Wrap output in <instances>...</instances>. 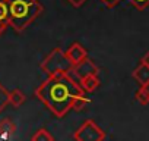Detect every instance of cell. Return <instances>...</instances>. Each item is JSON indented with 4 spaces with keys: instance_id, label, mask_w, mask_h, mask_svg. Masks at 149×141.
<instances>
[{
    "instance_id": "obj_1",
    "label": "cell",
    "mask_w": 149,
    "mask_h": 141,
    "mask_svg": "<svg viewBox=\"0 0 149 141\" xmlns=\"http://www.w3.org/2000/svg\"><path fill=\"white\" fill-rule=\"evenodd\" d=\"M82 94L85 91L72 78L70 72L47 75V80L35 88L37 99L57 118H64L72 110L74 99Z\"/></svg>"
},
{
    "instance_id": "obj_2",
    "label": "cell",
    "mask_w": 149,
    "mask_h": 141,
    "mask_svg": "<svg viewBox=\"0 0 149 141\" xmlns=\"http://www.w3.org/2000/svg\"><path fill=\"white\" fill-rule=\"evenodd\" d=\"M9 8V25L22 32L26 30L44 11L38 0H8Z\"/></svg>"
},
{
    "instance_id": "obj_3",
    "label": "cell",
    "mask_w": 149,
    "mask_h": 141,
    "mask_svg": "<svg viewBox=\"0 0 149 141\" xmlns=\"http://www.w3.org/2000/svg\"><path fill=\"white\" fill-rule=\"evenodd\" d=\"M40 68L44 74L54 75V74H60V72H70L72 63L69 62L66 53L61 49L56 47L45 56V59L41 62Z\"/></svg>"
},
{
    "instance_id": "obj_4",
    "label": "cell",
    "mask_w": 149,
    "mask_h": 141,
    "mask_svg": "<svg viewBox=\"0 0 149 141\" xmlns=\"http://www.w3.org/2000/svg\"><path fill=\"white\" fill-rule=\"evenodd\" d=\"M73 138L76 141H102L105 140V132L92 119H88L74 131Z\"/></svg>"
},
{
    "instance_id": "obj_5",
    "label": "cell",
    "mask_w": 149,
    "mask_h": 141,
    "mask_svg": "<svg viewBox=\"0 0 149 141\" xmlns=\"http://www.w3.org/2000/svg\"><path fill=\"white\" fill-rule=\"evenodd\" d=\"M70 72L79 80V78L86 77V75H98L100 68H98L91 59L86 57V59H84L82 62H79V63H76V65H73L72 69H70Z\"/></svg>"
},
{
    "instance_id": "obj_6",
    "label": "cell",
    "mask_w": 149,
    "mask_h": 141,
    "mask_svg": "<svg viewBox=\"0 0 149 141\" xmlns=\"http://www.w3.org/2000/svg\"><path fill=\"white\" fill-rule=\"evenodd\" d=\"M64 53H66L69 62L72 63V66L76 65V63H79V62H82L84 59L88 57V51H86V49H85L81 43H73Z\"/></svg>"
},
{
    "instance_id": "obj_7",
    "label": "cell",
    "mask_w": 149,
    "mask_h": 141,
    "mask_svg": "<svg viewBox=\"0 0 149 141\" xmlns=\"http://www.w3.org/2000/svg\"><path fill=\"white\" fill-rule=\"evenodd\" d=\"M78 84L81 85V88L85 93H94L100 87V78H98V75H86V77L79 78Z\"/></svg>"
},
{
    "instance_id": "obj_8",
    "label": "cell",
    "mask_w": 149,
    "mask_h": 141,
    "mask_svg": "<svg viewBox=\"0 0 149 141\" xmlns=\"http://www.w3.org/2000/svg\"><path fill=\"white\" fill-rule=\"evenodd\" d=\"M132 77L137 81L139 85H146L149 82V66L140 62L139 66L132 72Z\"/></svg>"
},
{
    "instance_id": "obj_9",
    "label": "cell",
    "mask_w": 149,
    "mask_h": 141,
    "mask_svg": "<svg viewBox=\"0 0 149 141\" xmlns=\"http://www.w3.org/2000/svg\"><path fill=\"white\" fill-rule=\"evenodd\" d=\"M16 132V125L12 119L6 118L3 121H0V138L8 140L10 137H13Z\"/></svg>"
},
{
    "instance_id": "obj_10",
    "label": "cell",
    "mask_w": 149,
    "mask_h": 141,
    "mask_svg": "<svg viewBox=\"0 0 149 141\" xmlns=\"http://www.w3.org/2000/svg\"><path fill=\"white\" fill-rule=\"evenodd\" d=\"M9 27V8L8 0H0V35Z\"/></svg>"
},
{
    "instance_id": "obj_11",
    "label": "cell",
    "mask_w": 149,
    "mask_h": 141,
    "mask_svg": "<svg viewBox=\"0 0 149 141\" xmlns=\"http://www.w3.org/2000/svg\"><path fill=\"white\" fill-rule=\"evenodd\" d=\"M26 102V96L21 91V90H13V91H10L9 93V104H12L13 107H21L24 103Z\"/></svg>"
},
{
    "instance_id": "obj_12",
    "label": "cell",
    "mask_w": 149,
    "mask_h": 141,
    "mask_svg": "<svg viewBox=\"0 0 149 141\" xmlns=\"http://www.w3.org/2000/svg\"><path fill=\"white\" fill-rule=\"evenodd\" d=\"M134 99H136L142 106L149 104V93H148V90H146L145 85H140V87H139V90H137L136 94H134Z\"/></svg>"
},
{
    "instance_id": "obj_13",
    "label": "cell",
    "mask_w": 149,
    "mask_h": 141,
    "mask_svg": "<svg viewBox=\"0 0 149 141\" xmlns=\"http://www.w3.org/2000/svg\"><path fill=\"white\" fill-rule=\"evenodd\" d=\"M89 99L86 97V93L85 94H82V96H79V97H76L74 99V102H73V110H76V112H81V110H84L88 104H89Z\"/></svg>"
},
{
    "instance_id": "obj_14",
    "label": "cell",
    "mask_w": 149,
    "mask_h": 141,
    "mask_svg": "<svg viewBox=\"0 0 149 141\" xmlns=\"http://www.w3.org/2000/svg\"><path fill=\"white\" fill-rule=\"evenodd\" d=\"M31 140H32V141H53L54 138H53V135H51L45 128H41V129H38V131L31 137Z\"/></svg>"
},
{
    "instance_id": "obj_15",
    "label": "cell",
    "mask_w": 149,
    "mask_h": 141,
    "mask_svg": "<svg viewBox=\"0 0 149 141\" xmlns=\"http://www.w3.org/2000/svg\"><path fill=\"white\" fill-rule=\"evenodd\" d=\"M8 104H9V91L0 82V113L6 109Z\"/></svg>"
},
{
    "instance_id": "obj_16",
    "label": "cell",
    "mask_w": 149,
    "mask_h": 141,
    "mask_svg": "<svg viewBox=\"0 0 149 141\" xmlns=\"http://www.w3.org/2000/svg\"><path fill=\"white\" fill-rule=\"evenodd\" d=\"M130 5H133L137 11H145L149 6V0H129Z\"/></svg>"
},
{
    "instance_id": "obj_17",
    "label": "cell",
    "mask_w": 149,
    "mask_h": 141,
    "mask_svg": "<svg viewBox=\"0 0 149 141\" xmlns=\"http://www.w3.org/2000/svg\"><path fill=\"white\" fill-rule=\"evenodd\" d=\"M100 2H102L107 8H114V6H117L121 0H100Z\"/></svg>"
},
{
    "instance_id": "obj_18",
    "label": "cell",
    "mask_w": 149,
    "mask_h": 141,
    "mask_svg": "<svg viewBox=\"0 0 149 141\" xmlns=\"http://www.w3.org/2000/svg\"><path fill=\"white\" fill-rule=\"evenodd\" d=\"M67 2L72 5V6H74V8H81L86 0H67Z\"/></svg>"
},
{
    "instance_id": "obj_19",
    "label": "cell",
    "mask_w": 149,
    "mask_h": 141,
    "mask_svg": "<svg viewBox=\"0 0 149 141\" xmlns=\"http://www.w3.org/2000/svg\"><path fill=\"white\" fill-rule=\"evenodd\" d=\"M140 62H142V63H145V65H148V66H149V50H148V51H146V53H145V56H143V57H142V60H140Z\"/></svg>"
},
{
    "instance_id": "obj_20",
    "label": "cell",
    "mask_w": 149,
    "mask_h": 141,
    "mask_svg": "<svg viewBox=\"0 0 149 141\" xmlns=\"http://www.w3.org/2000/svg\"><path fill=\"white\" fill-rule=\"evenodd\" d=\"M145 87H146V90H148V93H149V82H148V84H146Z\"/></svg>"
}]
</instances>
